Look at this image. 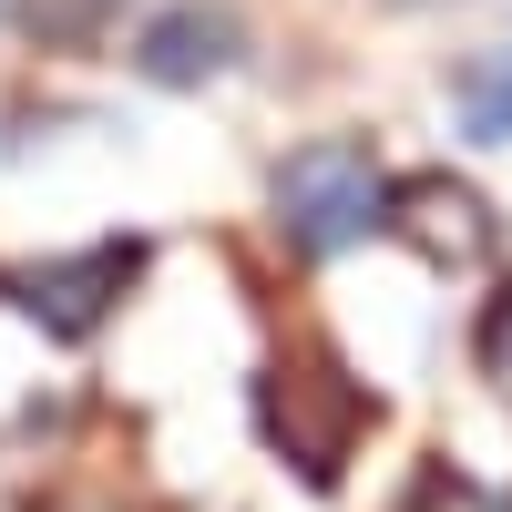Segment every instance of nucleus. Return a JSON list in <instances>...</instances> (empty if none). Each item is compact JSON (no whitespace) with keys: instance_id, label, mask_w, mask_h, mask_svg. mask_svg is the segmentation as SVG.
I'll return each mask as SVG.
<instances>
[{"instance_id":"0eeeda50","label":"nucleus","mask_w":512,"mask_h":512,"mask_svg":"<svg viewBox=\"0 0 512 512\" xmlns=\"http://www.w3.org/2000/svg\"><path fill=\"white\" fill-rule=\"evenodd\" d=\"M472 369L492 379V400H512V277L482 297V318H472Z\"/></svg>"},{"instance_id":"1a4fd4ad","label":"nucleus","mask_w":512,"mask_h":512,"mask_svg":"<svg viewBox=\"0 0 512 512\" xmlns=\"http://www.w3.org/2000/svg\"><path fill=\"white\" fill-rule=\"evenodd\" d=\"M31 512H123L113 492H52V502H31Z\"/></svg>"},{"instance_id":"39448f33","label":"nucleus","mask_w":512,"mask_h":512,"mask_svg":"<svg viewBox=\"0 0 512 512\" xmlns=\"http://www.w3.org/2000/svg\"><path fill=\"white\" fill-rule=\"evenodd\" d=\"M379 236H400L420 267H482V256H492V205L472 185H451V175H400Z\"/></svg>"},{"instance_id":"20e7f679","label":"nucleus","mask_w":512,"mask_h":512,"mask_svg":"<svg viewBox=\"0 0 512 512\" xmlns=\"http://www.w3.org/2000/svg\"><path fill=\"white\" fill-rule=\"evenodd\" d=\"M246 62V31L226 0H175V11H154L134 31V72L164 82V93H205V82H226Z\"/></svg>"},{"instance_id":"9d476101","label":"nucleus","mask_w":512,"mask_h":512,"mask_svg":"<svg viewBox=\"0 0 512 512\" xmlns=\"http://www.w3.org/2000/svg\"><path fill=\"white\" fill-rule=\"evenodd\" d=\"M379 11H441V0H379Z\"/></svg>"},{"instance_id":"f03ea898","label":"nucleus","mask_w":512,"mask_h":512,"mask_svg":"<svg viewBox=\"0 0 512 512\" xmlns=\"http://www.w3.org/2000/svg\"><path fill=\"white\" fill-rule=\"evenodd\" d=\"M369 420H379V400L338 359H318V349H297V359H277L267 379H256V431H267L308 482H338V461L359 451Z\"/></svg>"},{"instance_id":"f257e3e1","label":"nucleus","mask_w":512,"mask_h":512,"mask_svg":"<svg viewBox=\"0 0 512 512\" xmlns=\"http://www.w3.org/2000/svg\"><path fill=\"white\" fill-rule=\"evenodd\" d=\"M267 216H277L287 256L328 267V256H349L359 236L390 226V164H379L359 134H308L267 175Z\"/></svg>"},{"instance_id":"7ed1b4c3","label":"nucleus","mask_w":512,"mask_h":512,"mask_svg":"<svg viewBox=\"0 0 512 512\" xmlns=\"http://www.w3.org/2000/svg\"><path fill=\"white\" fill-rule=\"evenodd\" d=\"M134 277H144V236H93L72 256H31V267H11L0 297H11L41 338H93L123 297H134Z\"/></svg>"},{"instance_id":"6e6552de","label":"nucleus","mask_w":512,"mask_h":512,"mask_svg":"<svg viewBox=\"0 0 512 512\" xmlns=\"http://www.w3.org/2000/svg\"><path fill=\"white\" fill-rule=\"evenodd\" d=\"M400 512H512V492H482V482H451V472H431Z\"/></svg>"},{"instance_id":"423d86ee","label":"nucleus","mask_w":512,"mask_h":512,"mask_svg":"<svg viewBox=\"0 0 512 512\" xmlns=\"http://www.w3.org/2000/svg\"><path fill=\"white\" fill-rule=\"evenodd\" d=\"M451 113H461L472 144H512V31L482 41V52L451 72Z\"/></svg>"}]
</instances>
